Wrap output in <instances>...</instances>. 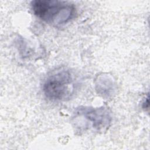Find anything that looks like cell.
Segmentation results:
<instances>
[{
	"mask_svg": "<svg viewBox=\"0 0 150 150\" xmlns=\"http://www.w3.org/2000/svg\"><path fill=\"white\" fill-rule=\"evenodd\" d=\"M34 14L45 22L58 26L68 22L73 16V5L57 0H35L31 2Z\"/></svg>",
	"mask_w": 150,
	"mask_h": 150,
	"instance_id": "1",
	"label": "cell"
},
{
	"mask_svg": "<svg viewBox=\"0 0 150 150\" xmlns=\"http://www.w3.org/2000/svg\"><path fill=\"white\" fill-rule=\"evenodd\" d=\"M47 98L52 100H66L73 94L74 83L69 70H57L49 75L43 87Z\"/></svg>",
	"mask_w": 150,
	"mask_h": 150,
	"instance_id": "2",
	"label": "cell"
},
{
	"mask_svg": "<svg viewBox=\"0 0 150 150\" xmlns=\"http://www.w3.org/2000/svg\"><path fill=\"white\" fill-rule=\"evenodd\" d=\"M77 113L87 120L91 124L92 127L97 130L107 128L111 122V118L110 112L104 107L80 108Z\"/></svg>",
	"mask_w": 150,
	"mask_h": 150,
	"instance_id": "3",
	"label": "cell"
}]
</instances>
